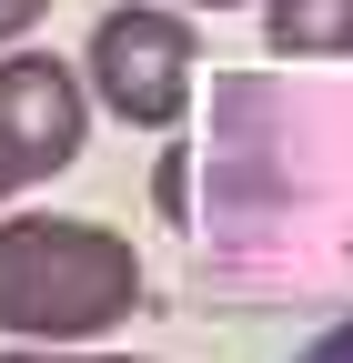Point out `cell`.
<instances>
[{
	"instance_id": "6da1fadb",
	"label": "cell",
	"mask_w": 353,
	"mask_h": 363,
	"mask_svg": "<svg viewBox=\"0 0 353 363\" xmlns=\"http://www.w3.org/2000/svg\"><path fill=\"white\" fill-rule=\"evenodd\" d=\"M142 313V252L111 222L71 212H11L0 222V333L21 353L101 343Z\"/></svg>"
},
{
	"instance_id": "ba28073f",
	"label": "cell",
	"mask_w": 353,
	"mask_h": 363,
	"mask_svg": "<svg viewBox=\"0 0 353 363\" xmlns=\"http://www.w3.org/2000/svg\"><path fill=\"white\" fill-rule=\"evenodd\" d=\"M152 11H242V0H152Z\"/></svg>"
},
{
	"instance_id": "3957f363",
	"label": "cell",
	"mask_w": 353,
	"mask_h": 363,
	"mask_svg": "<svg viewBox=\"0 0 353 363\" xmlns=\"http://www.w3.org/2000/svg\"><path fill=\"white\" fill-rule=\"evenodd\" d=\"M81 142H91V91H81V71L51 61V51H0V182L30 192V182L71 172Z\"/></svg>"
},
{
	"instance_id": "52a82bcc",
	"label": "cell",
	"mask_w": 353,
	"mask_h": 363,
	"mask_svg": "<svg viewBox=\"0 0 353 363\" xmlns=\"http://www.w3.org/2000/svg\"><path fill=\"white\" fill-rule=\"evenodd\" d=\"M0 363H142V353H0Z\"/></svg>"
},
{
	"instance_id": "7a4b0ae2",
	"label": "cell",
	"mask_w": 353,
	"mask_h": 363,
	"mask_svg": "<svg viewBox=\"0 0 353 363\" xmlns=\"http://www.w3.org/2000/svg\"><path fill=\"white\" fill-rule=\"evenodd\" d=\"M192 21L182 11H152V0H121V11L91 21V51H81V91H101L111 121H142L172 131L192 101Z\"/></svg>"
},
{
	"instance_id": "277c9868",
	"label": "cell",
	"mask_w": 353,
	"mask_h": 363,
	"mask_svg": "<svg viewBox=\"0 0 353 363\" xmlns=\"http://www.w3.org/2000/svg\"><path fill=\"white\" fill-rule=\"evenodd\" d=\"M262 40L293 61H343L353 51V0H262Z\"/></svg>"
},
{
	"instance_id": "5b68a950",
	"label": "cell",
	"mask_w": 353,
	"mask_h": 363,
	"mask_svg": "<svg viewBox=\"0 0 353 363\" xmlns=\"http://www.w3.org/2000/svg\"><path fill=\"white\" fill-rule=\"evenodd\" d=\"M293 363H353V323H333V333H313Z\"/></svg>"
},
{
	"instance_id": "8992f818",
	"label": "cell",
	"mask_w": 353,
	"mask_h": 363,
	"mask_svg": "<svg viewBox=\"0 0 353 363\" xmlns=\"http://www.w3.org/2000/svg\"><path fill=\"white\" fill-rule=\"evenodd\" d=\"M51 11V0H0V51H21V30Z\"/></svg>"
}]
</instances>
